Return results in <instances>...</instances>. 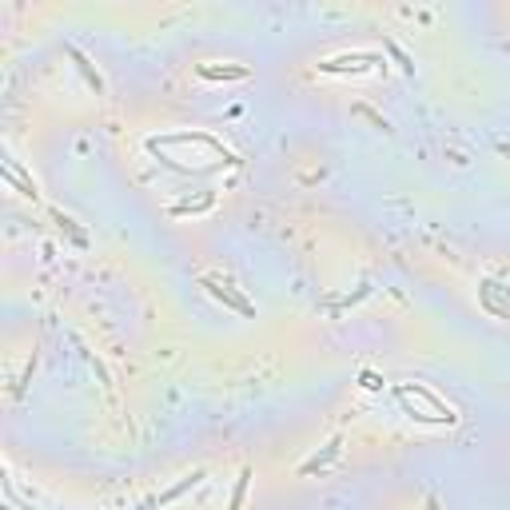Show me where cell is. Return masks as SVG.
Masks as SVG:
<instances>
[{
  "mask_svg": "<svg viewBox=\"0 0 510 510\" xmlns=\"http://www.w3.org/2000/svg\"><path fill=\"white\" fill-rule=\"evenodd\" d=\"M203 287H208V291H212V295L220 299V303H227L231 311H239V315H255V311H251V303H248V299L236 295V291H231L227 283H220L215 275H203Z\"/></svg>",
  "mask_w": 510,
  "mask_h": 510,
  "instance_id": "obj_1",
  "label": "cell"
},
{
  "mask_svg": "<svg viewBox=\"0 0 510 510\" xmlns=\"http://www.w3.org/2000/svg\"><path fill=\"white\" fill-rule=\"evenodd\" d=\"M203 80H248L251 76V68L248 64H224V68H212V64H199L196 68Z\"/></svg>",
  "mask_w": 510,
  "mask_h": 510,
  "instance_id": "obj_2",
  "label": "cell"
},
{
  "mask_svg": "<svg viewBox=\"0 0 510 510\" xmlns=\"http://www.w3.org/2000/svg\"><path fill=\"white\" fill-rule=\"evenodd\" d=\"M339 443H343V438H331L323 455H315L311 462H303V474H311V471H323L327 462H331V459H335V455H339Z\"/></svg>",
  "mask_w": 510,
  "mask_h": 510,
  "instance_id": "obj_3",
  "label": "cell"
},
{
  "mask_svg": "<svg viewBox=\"0 0 510 510\" xmlns=\"http://www.w3.org/2000/svg\"><path fill=\"white\" fill-rule=\"evenodd\" d=\"M248 483H251V471L243 467L236 478V490H231V502H227V510H243V495H248Z\"/></svg>",
  "mask_w": 510,
  "mask_h": 510,
  "instance_id": "obj_4",
  "label": "cell"
},
{
  "mask_svg": "<svg viewBox=\"0 0 510 510\" xmlns=\"http://www.w3.org/2000/svg\"><path fill=\"white\" fill-rule=\"evenodd\" d=\"M68 52H72V60H76V64H80V72H84V80H88V84H92V88H96V92H104V80H100V76H96V72H92V64H88V60H84V52H80V48H68Z\"/></svg>",
  "mask_w": 510,
  "mask_h": 510,
  "instance_id": "obj_5",
  "label": "cell"
},
{
  "mask_svg": "<svg viewBox=\"0 0 510 510\" xmlns=\"http://www.w3.org/2000/svg\"><path fill=\"white\" fill-rule=\"evenodd\" d=\"M387 52H391V56H395V60H398V68H403V72H415L411 56H407V52H403V48H395V44H387Z\"/></svg>",
  "mask_w": 510,
  "mask_h": 510,
  "instance_id": "obj_6",
  "label": "cell"
},
{
  "mask_svg": "<svg viewBox=\"0 0 510 510\" xmlns=\"http://www.w3.org/2000/svg\"><path fill=\"white\" fill-rule=\"evenodd\" d=\"M136 510H160V498H156V495H148V498H144V502H140Z\"/></svg>",
  "mask_w": 510,
  "mask_h": 510,
  "instance_id": "obj_7",
  "label": "cell"
},
{
  "mask_svg": "<svg viewBox=\"0 0 510 510\" xmlns=\"http://www.w3.org/2000/svg\"><path fill=\"white\" fill-rule=\"evenodd\" d=\"M363 387H367V391H379V387H383V383H379V379H375V375L367 371V375H363Z\"/></svg>",
  "mask_w": 510,
  "mask_h": 510,
  "instance_id": "obj_8",
  "label": "cell"
},
{
  "mask_svg": "<svg viewBox=\"0 0 510 510\" xmlns=\"http://www.w3.org/2000/svg\"><path fill=\"white\" fill-rule=\"evenodd\" d=\"M427 510H438V498H435V495L427 498Z\"/></svg>",
  "mask_w": 510,
  "mask_h": 510,
  "instance_id": "obj_9",
  "label": "cell"
},
{
  "mask_svg": "<svg viewBox=\"0 0 510 510\" xmlns=\"http://www.w3.org/2000/svg\"><path fill=\"white\" fill-rule=\"evenodd\" d=\"M4 510H20V506H13V502H8V506H4Z\"/></svg>",
  "mask_w": 510,
  "mask_h": 510,
  "instance_id": "obj_10",
  "label": "cell"
}]
</instances>
